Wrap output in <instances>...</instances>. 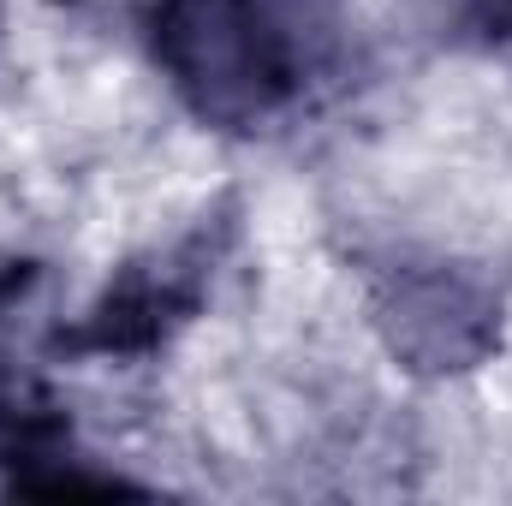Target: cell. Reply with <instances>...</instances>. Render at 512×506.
<instances>
[{"label":"cell","instance_id":"obj_6","mask_svg":"<svg viewBox=\"0 0 512 506\" xmlns=\"http://www.w3.org/2000/svg\"><path fill=\"white\" fill-rule=\"evenodd\" d=\"M0 387H6V381H0Z\"/></svg>","mask_w":512,"mask_h":506},{"label":"cell","instance_id":"obj_2","mask_svg":"<svg viewBox=\"0 0 512 506\" xmlns=\"http://www.w3.org/2000/svg\"><path fill=\"white\" fill-rule=\"evenodd\" d=\"M376 328L411 376L477 370L501 346V286L477 262L405 256L376 274Z\"/></svg>","mask_w":512,"mask_h":506},{"label":"cell","instance_id":"obj_4","mask_svg":"<svg viewBox=\"0 0 512 506\" xmlns=\"http://www.w3.org/2000/svg\"><path fill=\"white\" fill-rule=\"evenodd\" d=\"M12 459L60 465V453H48V447H36V441H18ZM114 489H126V483H114V477H78V471H48V477H30V483H24V495H114Z\"/></svg>","mask_w":512,"mask_h":506},{"label":"cell","instance_id":"obj_3","mask_svg":"<svg viewBox=\"0 0 512 506\" xmlns=\"http://www.w3.org/2000/svg\"><path fill=\"white\" fill-rule=\"evenodd\" d=\"M209 274H215V239H209V227H197L191 239L131 262L96 298V310L84 316L72 346L78 352H149V346H161L179 322H191V310L209 292Z\"/></svg>","mask_w":512,"mask_h":506},{"label":"cell","instance_id":"obj_5","mask_svg":"<svg viewBox=\"0 0 512 506\" xmlns=\"http://www.w3.org/2000/svg\"><path fill=\"white\" fill-rule=\"evenodd\" d=\"M459 24L489 48H512V0H459Z\"/></svg>","mask_w":512,"mask_h":506},{"label":"cell","instance_id":"obj_1","mask_svg":"<svg viewBox=\"0 0 512 506\" xmlns=\"http://www.w3.org/2000/svg\"><path fill=\"white\" fill-rule=\"evenodd\" d=\"M340 0H155L149 54L179 102L227 131L274 120L340 54Z\"/></svg>","mask_w":512,"mask_h":506}]
</instances>
